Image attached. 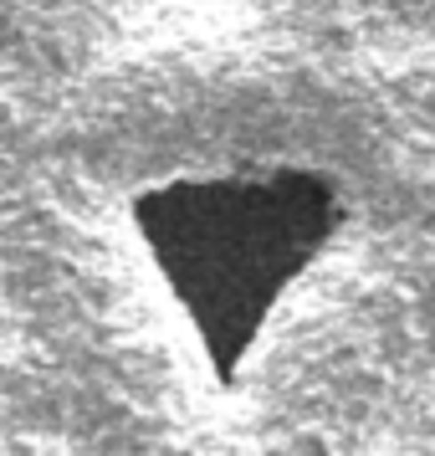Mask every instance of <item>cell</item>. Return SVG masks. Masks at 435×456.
I'll use <instances>...</instances> for the list:
<instances>
[{"label":"cell","instance_id":"obj_1","mask_svg":"<svg viewBox=\"0 0 435 456\" xmlns=\"http://www.w3.org/2000/svg\"><path fill=\"white\" fill-rule=\"evenodd\" d=\"M333 226L338 195L318 175L189 180L149 200L144 236L221 379H236L267 313L328 247Z\"/></svg>","mask_w":435,"mask_h":456}]
</instances>
